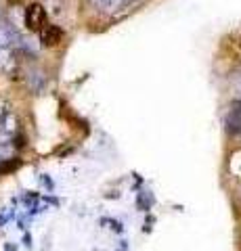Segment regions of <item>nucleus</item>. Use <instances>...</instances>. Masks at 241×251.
<instances>
[{
    "label": "nucleus",
    "mask_w": 241,
    "mask_h": 251,
    "mask_svg": "<svg viewBox=\"0 0 241 251\" xmlns=\"http://www.w3.org/2000/svg\"><path fill=\"white\" fill-rule=\"evenodd\" d=\"M26 25L32 31H38V29H42L46 25V13L42 9V4L34 2L26 9Z\"/></svg>",
    "instance_id": "obj_1"
},
{
    "label": "nucleus",
    "mask_w": 241,
    "mask_h": 251,
    "mask_svg": "<svg viewBox=\"0 0 241 251\" xmlns=\"http://www.w3.org/2000/svg\"><path fill=\"white\" fill-rule=\"evenodd\" d=\"M61 38H63V29L57 25H44L40 29V40L44 46H55L61 42Z\"/></svg>",
    "instance_id": "obj_2"
},
{
    "label": "nucleus",
    "mask_w": 241,
    "mask_h": 251,
    "mask_svg": "<svg viewBox=\"0 0 241 251\" xmlns=\"http://www.w3.org/2000/svg\"><path fill=\"white\" fill-rule=\"evenodd\" d=\"M17 168H19V159L0 163V172H2V174H6V172H13V170H17Z\"/></svg>",
    "instance_id": "obj_3"
}]
</instances>
